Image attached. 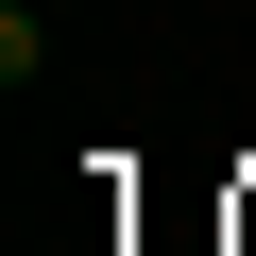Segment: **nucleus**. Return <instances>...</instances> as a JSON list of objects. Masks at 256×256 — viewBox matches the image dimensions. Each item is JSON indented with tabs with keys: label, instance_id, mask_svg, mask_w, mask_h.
<instances>
[{
	"label": "nucleus",
	"instance_id": "obj_1",
	"mask_svg": "<svg viewBox=\"0 0 256 256\" xmlns=\"http://www.w3.org/2000/svg\"><path fill=\"white\" fill-rule=\"evenodd\" d=\"M52 18H102V0H52Z\"/></svg>",
	"mask_w": 256,
	"mask_h": 256
}]
</instances>
